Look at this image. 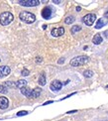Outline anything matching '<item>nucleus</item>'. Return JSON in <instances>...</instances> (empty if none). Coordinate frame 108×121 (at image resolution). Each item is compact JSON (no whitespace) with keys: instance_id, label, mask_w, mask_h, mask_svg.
I'll use <instances>...</instances> for the list:
<instances>
[{"instance_id":"1","label":"nucleus","mask_w":108,"mask_h":121,"mask_svg":"<svg viewBox=\"0 0 108 121\" xmlns=\"http://www.w3.org/2000/svg\"><path fill=\"white\" fill-rule=\"evenodd\" d=\"M19 18L21 19L23 22L27 23V24H32V23H34L36 21V16L33 13L28 12V11L21 12V13H20V15H19Z\"/></svg>"},{"instance_id":"2","label":"nucleus","mask_w":108,"mask_h":121,"mask_svg":"<svg viewBox=\"0 0 108 121\" xmlns=\"http://www.w3.org/2000/svg\"><path fill=\"white\" fill-rule=\"evenodd\" d=\"M88 60L89 58L87 56H78L70 60V65H73V67H80V65H83L86 63H88Z\"/></svg>"},{"instance_id":"3","label":"nucleus","mask_w":108,"mask_h":121,"mask_svg":"<svg viewBox=\"0 0 108 121\" xmlns=\"http://www.w3.org/2000/svg\"><path fill=\"white\" fill-rule=\"evenodd\" d=\"M13 14L11 12H3L0 14V24L3 26L9 25L13 21Z\"/></svg>"},{"instance_id":"4","label":"nucleus","mask_w":108,"mask_h":121,"mask_svg":"<svg viewBox=\"0 0 108 121\" xmlns=\"http://www.w3.org/2000/svg\"><path fill=\"white\" fill-rule=\"evenodd\" d=\"M96 20V15L95 14H87L82 18V21L86 25V26H92L93 23Z\"/></svg>"},{"instance_id":"5","label":"nucleus","mask_w":108,"mask_h":121,"mask_svg":"<svg viewBox=\"0 0 108 121\" xmlns=\"http://www.w3.org/2000/svg\"><path fill=\"white\" fill-rule=\"evenodd\" d=\"M18 3L20 5H23V6L33 7V6H37V5H39L40 1H38V0H20V1H18Z\"/></svg>"},{"instance_id":"6","label":"nucleus","mask_w":108,"mask_h":121,"mask_svg":"<svg viewBox=\"0 0 108 121\" xmlns=\"http://www.w3.org/2000/svg\"><path fill=\"white\" fill-rule=\"evenodd\" d=\"M63 85H64V83L61 82H60V80H58V79H56V80H54V82L51 83V89L53 90V91H59V90L63 87Z\"/></svg>"},{"instance_id":"7","label":"nucleus","mask_w":108,"mask_h":121,"mask_svg":"<svg viewBox=\"0 0 108 121\" xmlns=\"http://www.w3.org/2000/svg\"><path fill=\"white\" fill-rule=\"evenodd\" d=\"M53 37H60L65 34V28L64 27H59V28H54L51 32Z\"/></svg>"},{"instance_id":"8","label":"nucleus","mask_w":108,"mask_h":121,"mask_svg":"<svg viewBox=\"0 0 108 121\" xmlns=\"http://www.w3.org/2000/svg\"><path fill=\"white\" fill-rule=\"evenodd\" d=\"M11 69H10L9 67L7 65H2L0 67V78H4V77H7V75L10 73Z\"/></svg>"},{"instance_id":"9","label":"nucleus","mask_w":108,"mask_h":121,"mask_svg":"<svg viewBox=\"0 0 108 121\" xmlns=\"http://www.w3.org/2000/svg\"><path fill=\"white\" fill-rule=\"evenodd\" d=\"M42 16H43V18H45V19L51 18V16H52V9H51L50 7H45V8L42 10Z\"/></svg>"},{"instance_id":"10","label":"nucleus","mask_w":108,"mask_h":121,"mask_svg":"<svg viewBox=\"0 0 108 121\" xmlns=\"http://www.w3.org/2000/svg\"><path fill=\"white\" fill-rule=\"evenodd\" d=\"M9 101L8 99L5 96H1L0 97V109H6L8 107Z\"/></svg>"},{"instance_id":"11","label":"nucleus","mask_w":108,"mask_h":121,"mask_svg":"<svg viewBox=\"0 0 108 121\" xmlns=\"http://www.w3.org/2000/svg\"><path fill=\"white\" fill-rule=\"evenodd\" d=\"M21 92L23 95H25V96H27V97H32V89H31L30 87L26 86V87H24L21 89Z\"/></svg>"},{"instance_id":"12","label":"nucleus","mask_w":108,"mask_h":121,"mask_svg":"<svg viewBox=\"0 0 108 121\" xmlns=\"http://www.w3.org/2000/svg\"><path fill=\"white\" fill-rule=\"evenodd\" d=\"M15 83H16V87L20 88V89L27 86V82L25 79H19V80H17V82H15Z\"/></svg>"},{"instance_id":"13","label":"nucleus","mask_w":108,"mask_h":121,"mask_svg":"<svg viewBox=\"0 0 108 121\" xmlns=\"http://www.w3.org/2000/svg\"><path fill=\"white\" fill-rule=\"evenodd\" d=\"M102 41H103V39H102L101 35L100 34H96L95 36L93 37V39H92V43L95 44V45H99L102 43Z\"/></svg>"},{"instance_id":"14","label":"nucleus","mask_w":108,"mask_h":121,"mask_svg":"<svg viewBox=\"0 0 108 121\" xmlns=\"http://www.w3.org/2000/svg\"><path fill=\"white\" fill-rule=\"evenodd\" d=\"M41 92H42V89L40 87H35L34 89H32V97L36 98V97H39L41 95Z\"/></svg>"},{"instance_id":"15","label":"nucleus","mask_w":108,"mask_h":121,"mask_svg":"<svg viewBox=\"0 0 108 121\" xmlns=\"http://www.w3.org/2000/svg\"><path fill=\"white\" fill-rule=\"evenodd\" d=\"M105 25V22H104V20L103 19H98L97 20V22H96V25H95V28L96 29H100L102 28Z\"/></svg>"},{"instance_id":"16","label":"nucleus","mask_w":108,"mask_h":121,"mask_svg":"<svg viewBox=\"0 0 108 121\" xmlns=\"http://www.w3.org/2000/svg\"><path fill=\"white\" fill-rule=\"evenodd\" d=\"M39 84H40V85H43V86L46 84V77H45L44 73L41 74V77H40V78H39Z\"/></svg>"},{"instance_id":"17","label":"nucleus","mask_w":108,"mask_h":121,"mask_svg":"<svg viewBox=\"0 0 108 121\" xmlns=\"http://www.w3.org/2000/svg\"><path fill=\"white\" fill-rule=\"evenodd\" d=\"M73 22H74V17H73V16H69V17H66V18L65 19V23L68 24V25L73 23Z\"/></svg>"},{"instance_id":"18","label":"nucleus","mask_w":108,"mask_h":121,"mask_svg":"<svg viewBox=\"0 0 108 121\" xmlns=\"http://www.w3.org/2000/svg\"><path fill=\"white\" fill-rule=\"evenodd\" d=\"M83 75L85 78H91L92 75H93V72L90 70V69H87V70H85V72L83 73Z\"/></svg>"},{"instance_id":"19","label":"nucleus","mask_w":108,"mask_h":121,"mask_svg":"<svg viewBox=\"0 0 108 121\" xmlns=\"http://www.w3.org/2000/svg\"><path fill=\"white\" fill-rule=\"evenodd\" d=\"M80 30H81V27L78 26V25H75V26H73V28H71V33H73V34H75L76 32L80 31Z\"/></svg>"},{"instance_id":"20","label":"nucleus","mask_w":108,"mask_h":121,"mask_svg":"<svg viewBox=\"0 0 108 121\" xmlns=\"http://www.w3.org/2000/svg\"><path fill=\"white\" fill-rule=\"evenodd\" d=\"M5 86H9V87H16V83H14L13 82H5Z\"/></svg>"},{"instance_id":"21","label":"nucleus","mask_w":108,"mask_h":121,"mask_svg":"<svg viewBox=\"0 0 108 121\" xmlns=\"http://www.w3.org/2000/svg\"><path fill=\"white\" fill-rule=\"evenodd\" d=\"M7 87L5 86V85H2L0 84V93H6L7 92Z\"/></svg>"},{"instance_id":"22","label":"nucleus","mask_w":108,"mask_h":121,"mask_svg":"<svg viewBox=\"0 0 108 121\" xmlns=\"http://www.w3.org/2000/svg\"><path fill=\"white\" fill-rule=\"evenodd\" d=\"M29 73H30V72H29V69H22V72H21V74L23 75V77H28Z\"/></svg>"},{"instance_id":"23","label":"nucleus","mask_w":108,"mask_h":121,"mask_svg":"<svg viewBox=\"0 0 108 121\" xmlns=\"http://www.w3.org/2000/svg\"><path fill=\"white\" fill-rule=\"evenodd\" d=\"M27 114H28V111H26V110H22V111L17 112V116H24V115H27Z\"/></svg>"},{"instance_id":"24","label":"nucleus","mask_w":108,"mask_h":121,"mask_svg":"<svg viewBox=\"0 0 108 121\" xmlns=\"http://www.w3.org/2000/svg\"><path fill=\"white\" fill-rule=\"evenodd\" d=\"M36 60H36V62H37V63H42V58H37V59H36Z\"/></svg>"},{"instance_id":"25","label":"nucleus","mask_w":108,"mask_h":121,"mask_svg":"<svg viewBox=\"0 0 108 121\" xmlns=\"http://www.w3.org/2000/svg\"><path fill=\"white\" fill-rule=\"evenodd\" d=\"M50 103H53L52 100H50V101H46V102L44 103V105H47V104H50Z\"/></svg>"},{"instance_id":"26","label":"nucleus","mask_w":108,"mask_h":121,"mask_svg":"<svg viewBox=\"0 0 108 121\" xmlns=\"http://www.w3.org/2000/svg\"><path fill=\"white\" fill-rule=\"evenodd\" d=\"M64 60H65V59H63V58H61V59L59 60V64H63V63H64Z\"/></svg>"},{"instance_id":"27","label":"nucleus","mask_w":108,"mask_h":121,"mask_svg":"<svg viewBox=\"0 0 108 121\" xmlns=\"http://www.w3.org/2000/svg\"><path fill=\"white\" fill-rule=\"evenodd\" d=\"M75 112H76V110H71V111H69L68 113L69 114V113H75Z\"/></svg>"},{"instance_id":"28","label":"nucleus","mask_w":108,"mask_h":121,"mask_svg":"<svg viewBox=\"0 0 108 121\" xmlns=\"http://www.w3.org/2000/svg\"><path fill=\"white\" fill-rule=\"evenodd\" d=\"M104 16H105V17H106V19L108 20V11H107V12H106V13L104 14Z\"/></svg>"},{"instance_id":"29","label":"nucleus","mask_w":108,"mask_h":121,"mask_svg":"<svg viewBox=\"0 0 108 121\" xmlns=\"http://www.w3.org/2000/svg\"><path fill=\"white\" fill-rule=\"evenodd\" d=\"M80 10H81V8H80L79 6H78V7H76V11H80Z\"/></svg>"},{"instance_id":"30","label":"nucleus","mask_w":108,"mask_h":121,"mask_svg":"<svg viewBox=\"0 0 108 121\" xmlns=\"http://www.w3.org/2000/svg\"><path fill=\"white\" fill-rule=\"evenodd\" d=\"M104 34H105V35H106V36L108 37V30H107V31H105V32H104Z\"/></svg>"},{"instance_id":"31","label":"nucleus","mask_w":108,"mask_h":121,"mask_svg":"<svg viewBox=\"0 0 108 121\" xmlns=\"http://www.w3.org/2000/svg\"><path fill=\"white\" fill-rule=\"evenodd\" d=\"M53 2H54V3H60V1H56V0H54V1H53Z\"/></svg>"},{"instance_id":"32","label":"nucleus","mask_w":108,"mask_h":121,"mask_svg":"<svg viewBox=\"0 0 108 121\" xmlns=\"http://www.w3.org/2000/svg\"><path fill=\"white\" fill-rule=\"evenodd\" d=\"M46 28H47V25H44V26H43V29H44V30H45V29H46Z\"/></svg>"}]
</instances>
